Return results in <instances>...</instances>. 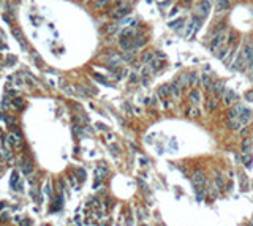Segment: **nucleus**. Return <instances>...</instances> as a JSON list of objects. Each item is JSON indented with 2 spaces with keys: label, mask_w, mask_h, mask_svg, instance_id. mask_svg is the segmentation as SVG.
Masks as SVG:
<instances>
[{
  "label": "nucleus",
  "mask_w": 253,
  "mask_h": 226,
  "mask_svg": "<svg viewBox=\"0 0 253 226\" xmlns=\"http://www.w3.org/2000/svg\"><path fill=\"white\" fill-rule=\"evenodd\" d=\"M239 100V97H237V93H236L234 90H226L225 92V95H223V103L225 104H233V103H236Z\"/></svg>",
  "instance_id": "f257e3e1"
},
{
  "label": "nucleus",
  "mask_w": 253,
  "mask_h": 226,
  "mask_svg": "<svg viewBox=\"0 0 253 226\" xmlns=\"http://www.w3.org/2000/svg\"><path fill=\"white\" fill-rule=\"evenodd\" d=\"M252 109H249V108H244V109H242V112H240V115H239V123L240 125H247V123H249L250 122V120H252Z\"/></svg>",
  "instance_id": "f03ea898"
},
{
  "label": "nucleus",
  "mask_w": 253,
  "mask_h": 226,
  "mask_svg": "<svg viewBox=\"0 0 253 226\" xmlns=\"http://www.w3.org/2000/svg\"><path fill=\"white\" fill-rule=\"evenodd\" d=\"M130 11H131L130 7H120V8H115L114 11L111 13V16L114 19H120V18H124V16H126Z\"/></svg>",
  "instance_id": "7ed1b4c3"
},
{
  "label": "nucleus",
  "mask_w": 253,
  "mask_h": 226,
  "mask_svg": "<svg viewBox=\"0 0 253 226\" xmlns=\"http://www.w3.org/2000/svg\"><path fill=\"white\" fill-rule=\"evenodd\" d=\"M201 84H202V87H204V89L212 90V89H214V84H215V82H214V81L211 79V74L204 73V74L201 76Z\"/></svg>",
  "instance_id": "20e7f679"
},
{
  "label": "nucleus",
  "mask_w": 253,
  "mask_h": 226,
  "mask_svg": "<svg viewBox=\"0 0 253 226\" xmlns=\"http://www.w3.org/2000/svg\"><path fill=\"white\" fill-rule=\"evenodd\" d=\"M214 93H215V97L218 98V97H223L225 95V92H226V89H225V82L223 81H218V82H215L214 84Z\"/></svg>",
  "instance_id": "39448f33"
},
{
  "label": "nucleus",
  "mask_w": 253,
  "mask_h": 226,
  "mask_svg": "<svg viewBox=\"0 0 253 226\" xmlns=\"http://www.w3.org/2000/svg\"><path fill=\"white\" fill-rule=\"evenodd\" d=\"M184 22H185V19H184V18H177V19L171 21V22L168 24V27H169V29H174V30L180 32V30L184 29Z\"/></svg>",
  "instance_id": "423d86ee"
},
{
  "label": "nucleus",
  "mask_w": 253,
  "mask_h": 226,
  "mask_svg": "<svg viewBox=\"0 0 253 226\" xmlns=\"http://www.w3.org/2000/svg\"><path fill=\"white\" fill-rule=\"evenodd\" d=\"M242 109H244V106H240V104H236L234 108H231L229 111H228V117H229V120H233V119H239V115H240V112H242Z\"/></svg>",
  "instance_id": "0eeeda50"
},
{
  "label": "nucleus",
  "mask_w": 253,
  "mask_h": 226,
  "mask_svg": "<svg viewBox=\"0 0 253 226\" xmlns=\"http://www.w3.org/2000/svg\"><path fill=\"white\" fill-rule=\"evenodd\" d=\"M193 185H206V175L202 171H196L193 174Z\"/></svg>",
  "instance_id": "6e6552de"
},
{
  "label": "nucleus",
  "mask_w": 253,
  "mask_h": 226,
  "mask_svg": "<svg viewBox=\"0 0 253 226\" xmlns=\"http://www.w3.org/2000/svg\"><path fill=\"white\" fill-rule=\"evenodd\" d=\"M222 43H223V35H222V33H218L217 36H214V38H212V41H211V51H212V52H215V51H217V48H218L220 45H222Z\"/></svg>",
  "instance_id": "1a4fd4ad"
},
{
  "label": "nucleus",
  "mask_w": 253,
  "mask_h": 226,
  "mask_svg": "<svg viewBox=\"0 0 253 226\" xmlns=\"http://www.w3.org/2000/svg\"><path fill=\"white\" fill-rule=\"evenodd\" d=\"M209 10H211V2H209V0H202L199 3V13L202 16H206L209 13Z\"/></svg>",
  "instance_id": "9d476101"
},
{
  "label": "nucleus",
  "mask_w": 253,
  "mask_h": 226,
  "mask_svg": "<svg viewBox=\"0 0 253 226\" xmlns=\"http://www.w3.org/2000/svg\"><path fill=\"white\" fill-rule=\"evenodd\" d=\"M190 101L193 103V104H198L201 101V93H199V90H196V89H193L190 92Z\"/></svg>",
  "instance_id": "9b49d317"
},
{
  "label": "nucleus",
  "mask_w": 253,
  "mask_h": 226,
  "mask_svg": "<svg viewBox=\"0 0 253 226\" xmlns=\"http://www.w3.org/2000/svg\"><path fill=\"white\" fill-rule=\"evenodd\" d=\"M171 93L176 97V98H179L180 97V82L176 79L173 84H171Z\"/></svg>",
  "instance_id": "f8f14e48"
},
{
  "label": "nucleus",
  "mask_w": 253,
  "mask_h": 226,
  "mask_svg": "<svg viewBox=\"0 0 253 226\" xmlns=\"http://www.w3.org/2000/svg\"><path fill=\"white\" fill-rule=\"evenodd\" d=\"M169 93H171V85H161L160 89H158V95L161 98H168Z\"/></svg>",
  "instance_id": "ddd939ff"
},
{
  "label": "nucleus",
  "mask_w": 253,
  "mask_h": 226,
  "mask_svg": "<svg viewBox=\"0 0 253 226\" xmlns=\"http://www.w3.org/2000/svg\"><path fill=\"white\" fill-rule=\"evenodd\" d=\"M196 82H198V74L196 73H188L187 74V85L193 87Z\"/></svg>",
  "instance_id": "4468645a"
},
{
  "label": "nucleus",
  "mask_w": 253,
  "mask_h": 226,
  "mask_svg": "<svg viewBox=\"0 0 253 226\" xmlns=\"http://www.w3.org/2000/svg\"><path fill=\"white\" fill-rule=\"evenodd\" d=\"M252 147H253V141L250 139V138H247V139L242 142V152H244V153H249Z\"/></svg>",
  "instance_id": "2eb2a0df"
},
{
  "label": "nucleus",
  "mask_w": 253,
  "mask_h": 226,
  "mask_svg": "<svg viewBox=\"0 0 253 226\" xmlns=\"http://www.w3.org/2000/svg\"><path fill=\"white\" fill-rule=\"evenodd\" d=\"M163 60H157V59H153L152 62H150V70H153V71H158L161 67H163Z\"/></svg>",
  "instance_id": "dca6fc26"
},
{
  "label": "nucleus",
  "mask_w": 253,
  "mask_h": 226,
  "mask_svg": "<svg viewBox=\"0 0 253 226\" xmlns=\"http://www.w3.org/2000/svg\"><path fill=\"white\" fill-rule=\"evenodd\" d=\"M133 35H135V30L130 29V27H128V29H124L122 32H120V38H130V40H131Z\"/></svg>",
  "instance_id": "f3484780"
},
{
  "label": "nucleus",
  "mask_w": 253,
  "mask_h": 226,
  "mask_svg": "<svg viewBox=\"0 0 253 226\" xmlns=\"http://www.w3.org/2000/svg\"><path fill=\"white\" fill-rule=\"evenodd\" d=\"M226 8H228V0H217V10H218V13L225 11Z\"/></svg>",
  "instance_id": "a211bd4d"
},
{
  "label": "nucleus",
  "mask_w": 253,
  "mask_h": 226,
  "mask_svg": "<svg viewBox=\"0 0 253 226\" xmlns=\"http://www.w3.org/2000/svg\"><path fill=\"white\" fill-rule=\"evenodd\" d=\"M152 60H153V52H144V54H142V57H141L142 63H150Z\"/></svg>",
  "instance_id": "6ab92c4d"
},
{
  "label": "nucleus",
  "mask_w": 253,
  "mask_h": 226,
  "mask_svg": "<svg viewBox=\"0 0 253 226\" xmlns=\"http://www.w3.org/2000/svg\"><path fill=\"white\" fill-rule=\"evenodd\" d=\"M228 128L229 130H239V126H240V123H239V120L237 119H233V120H228Z\"/></svg>",
  "instance_id": "aec40b11"
},
{
  "label": "nucleus",
  "mask_w": 253,
  "mask_h": 226,
  "mask_svg": "<svg viewBox=\"0 0 253 226\" xmlns=\"http://www.w3.org/2000/svg\"><path fill=\"white\" fill-rule=\"evenodd\" d=\"M214 185H215L218 190H223V187H225V182H223V179H222V175H217V177H215V180H214Z\"/></svg>",
  "instance_id": "412c9836"
},
{
  "label": "nucleus",
  "mask_w": 253,
  "mask_h": 226,
  "mask_svg": "<svg viewBox=\"0 0 253 226\" xmlns=\"http://www.w3.org/2000/svg\"><path fill=\"white\" fill-rule=\"evenodd\" d=\"M32 171H33V164H32V163H25V164H22V172H24L25 175H29Z\"/></svg>",
  "instance_id": "4be33fe9"
},
{
  "label": "nucleus",
  "mask_w": 253,
  "mask_h": 226,
  "mask_svg": "<svg viewBox=\"0 0 253 226\" xmlns=\"http://www.w3.org/2000/svg\"><path fill=\"white\" fill-rule=\"evenodd\" d=\"M95 174H97V180H100V179H103L104 175L108 174V171L104 169V168H97V171H95Z\"/></svg>",
  "instance_id": "5701e85b"
},
{
  "label": "nucleus",
  "mask_w": 253,
  "mask_h": 226,
  "mask_svg": "<svg viewBox=\"0 0 253 226\" xmlns=\"http://www.w3.org/2000/svg\"><path fill=\"white\" fill-rule=\"evenodd\" d=\"M252 155H250V153H244V158H242V161H244L245 163V166L247 168H252Z\"/></svg>",
  "instance_id": "b1692460"
},
{
  "label": "nucleus",
  "mask_w": 253,
  "mask_h": 226,
  "mask_svg": "<svg viewBox=\"0 0 253 226\" xmlns=\"http://www.w3.org/2000/svg\"><path fill=\"white\" fill-rule=\"evenodd\" d=\"M240 187H242V190H249V179L244 174L240 175Z\"/></svg>",
  "instance_id": "393cba45"
},
{
  "label": "nucleus",
  "mask_w": 253,
  "mask_h": 226,
  "mask_svg": "<svg viewBox=\"0 0 253 226\" xmlns=\"http://www.w3.org/2000/svg\"><path fill=\"white\" fill-rule=\"evenodd\" d=\"M228 52H229V49H228V48H222V49H220V52H217V57H218L220 60H223V59H225V56H226Z\"/></svg>",
  "instance_id": "a878e982"
},
{
  "label": "nucleus",
  "mask_w": 253,
  "mask_h": 226,
  "mask_svg": "<svg viewBox=\"0 0 253 226\" xmlns=\"http://www.w3.org/2000/svg\"><path fill=\"white\" fill-rule=\"evenodd\" d=\"M11 104L14 108H22V104H24V101L21 100V98H14V100H11Z\"/></svg>",
  "instance_id": "bb28decb"
},
{
  "label": "nucleus",
  "mask_w": 253,
  "mask_h": 226,
  "mask_svg": "<svg viewBox=\"0 0 253 226\" xmlns=\"http://www.w3.org/2000/svg\"><path fill=\"white\" fill-rule=\"evenodd\" d=\"M18 172H13V175H11V187H13V188H16V187H18V184H19V182H18Z\"/></svg>",
  "instance_id": "cd10ccee"
},
{
  "label": "nucleus",
  "mask_w": 253,
  "mask_h": 226,
  "mask_svg": "<svg viewBox=\"0 0 253 226\" xmlns=\"http://www.w3.org/2000/svg\"><path fill=\"white\" fill-rule=\"evenodd\" d=\"M215 108H217L215 100H207V109H209V111H214Z\"/></svg>",
  "instance_id": "c85d7f7f"
},
{
  "label": "nucleus",
  "mask_w": 253,
  "mask_h": 226,
  "mask_svg": "<svg viewBox=\"0 0 253 226\" xmlns=\"http://www.w3.org/2000/svg\"><path fill=\"white\" fill-rule=\"evenodd\" d=\"M158 7H160L161 10L168 8V7H171V0H164V2H160V3H158Z\"/></svg>",
  "instance_id": "c756f323"
},
{
  "label": "nucleus",
  "mask_w": 253,
  "mask_h": 226,
  "mask_svg": "<svg viewBox=\"0 0 253 226\" xmlns=\"http://www.w3.org/2000/svg\"><path fill=\"white\" fill-rule=\"evenodd\" d=\"M217 187L215 185H211V187H209V195H211V196H215L217 195Z\"/></svg>",
  "instance_id": "7c9ffc66"
},
{
  "label": "nucleus",
  "mask_w": 253,
  "mask_h": 226,
  "mask_svg": "<svg viewBox=\"0 0 253 226\" xmlns=\"http://www.w3.org/2000/svg\"><path fill=\"white\" fill-rule=\"evenodd\" d=\"M13 33H14V36H16V40L22 43V36H21V32H19L18 29H13Z\"/></svg>",
  "instance_id": "2f4dec72"
},
{
  "label": "nucleus",
  "mask_w": 253,
  "mask_h": 226,
  "mask_svg": "<svg viewBox=\"0 0 253 226\" xmlns=\"http://www.w3.org/2000/svg\"><path fill=\"white\" fill-rule=\"evenodd\" d=\"M78 174H79V175H78V179H79L81 182L86 179V172H84V171H82V169H79V171H78Z\"/></svg>",
  "instance_id": "473e14b6"
},
{
  "label": "nucleus",
  "mask_w": 253,
  "mask_h": 226,
  "mask_svg": "<svg viewBox=\"0 0 253 226\" xmlns=\"http://www.w3.org/2000/svg\"><path fill=\"white\" fill-rule=\"evenodd\" d=\"M177 13H179V8H177V7H174V8L171 10V11H169V18H173V16H176Z\"/></svg>",
  "instance_id": "72a5a7b5"
},
{
  "label": "nucleus",
  "mask_w": 253,
  "mask_h": 226,
  "mask_svg": "<svg viewBox=\"0 0 253 226\" xmlns=\"http://www.w3.org/2000/svg\"><path fill=\"white\" fill-rule=\"evenodd\" d=\"M245 100L247 101H253V92H247L245 93Z\"/></svg>",
  "instance_id": "f704fd0d"
},
{
  "label": "nucleus",
  "mask_w": 253,
  "mask_h": 226,
  "mask_svg": "<svg viewBox=\"0 0 253 226\" xmlns=\"http://www.w3.org/2000/svg\"><path fill=\"white\" fill-rule=\"evenodd\" d=\"M228 43H229V45H233V43H236V35H234V33H231V35H229V38H228Z\"/></svg>",
  "instance_id": "c9c22d12"
},
{
  "label": "nucleus",
  "mask_w": 253,
  "mask_h": 226,
  "mask_svg": "<svg viewBox=\"0 0 253 226\" xmlns=\"http://www.w3.org/2000/svg\"><path fill=\"white\" fill-rule=\"evenodd\" d=\"M139 163H141V166H147V164H149V161H147V158H139Z\"/></svg>",
  "instance_id": "e433bc0d"
},
{
  "label": "nucleus",
  "mask_w": 253,
  "mask_h": 226,
  "mask_svg": "<svg viewBox=\"0 0 253 226\" xmlns=\"http://www.w3.org/2000/svg\"><path fill=\"white\" fill-rule=\"evenodd\" d=\"M111 149H112V152H114V153H119V152H120V147H119V146H115V144H112V146H111Z\"/></svg>",
  "instance_id": "4c0bfd02"
},
{
  "label": "nucleus",
  "mask_w": 253,
  "mask_h": 226,
  "mask_svg": "<svg viewBox=\"0 0 253 226\" xmlns=\"http://www.w3.org/2000/svg\"><path fill=\"white\" fill-rule=\"evenodd\" d=\"M138 81V76H136V73H131V76H130V82H136Z\"/></svg>",
  "instance_id": "58836bf2"
},
{
  "label": "nucleus",
  "mask_w": 253,
  "mask_h": 226,
  "mask_svg": "<svg viewBox=\"0 0 253 226\" xmlns=\"http://www.w3.org/2000/svg\"><path fill=\"white\" fill-rule=\"evenodd\" d=\"M188 114H191V115H198L199 112H198V109H196V108H193V109H188Z\"/></svg>",
  "instance_id": "ea45409f"
},
{
  "label": "nucleus",
  "mask_w": 253,
  "mask_h": 226,
  "mask_svg": "<svg viewBox=\"0 0 253 226\" xmlns=\"http://www.w3.org/2000/svg\"><path fill=\"white\" fill-rule=\"evenodd\" d=\"M169 146H171L173 149H177V142H176V139H174V138L171 139V142H169Z\"/></svg>",
  "instance_id": "a19ab883"
},
{
  "label": "nucleus",
  "mask_w": 253,
  "mask_h": 226,
  "mask_svg": "<svg viewBox=\"0 0 253 226\" xmlns=\"http://www.w3.org/2000/svg\"><path fill=\"white\" fill-rule=\"evenodd\" d=\"M106 2H108V0H98V2H97V7H103V5H106Z\"/></svg>",
  "instance_id": "79ce46f5"
},
{
  "label": "nucleus",
  "mask_w": 253,
  "mask_h": 226,
  "mask_svg": "<svg viewBox=\"0 0 253 226\" xmlns=\"http://www.w3.org/2000/svg\"><path fill=\"white\" fill-rule=\"evenodd\" d=\"M240 135H242V136H247V135H249V128H244V130H240Z\"/></svg>",
  "instance_id": "37998d69"
},
{
  "label": "nucleus",
  "mask_w": 253,
  "mask_h": 226,
  "mask_svg": "<svg viewBox=\"0 0 253 226\" xmlns=\"http://www.w3.org/2000/svg\"><path fill=\"white\" fill-rule=\"evenodd\" d=\"M124 108L126 109V111H128V114L131 112V106H130V104H128V103H125V104H124Z\"/></svg>",
  "instance_id": "c03bdc74"
},
{
  "label": "nucleus",
  "mask_w": 253,
  "mask_h": 226,
  "mask_svg": "<svg viewBox=\"0 0 253 226\" xmlns=\"http://www.w3.org/2000/svg\"><path fill=\"white\" fill-rule=\"evenodd\" d=\"M155 56L160 57V59H164V54H163V52H155Z\"/></svg>",
  "instance_id": "a18cd8bd"
},
{
  "label": "nucleus",
  "mask_w": 253,
  "mask_h": 226,
  "mask_svg": "<svg viewBox=\"0 0 253 226\" xmlns=\"http://www.w3.org/2000/svg\"><path fill=\"white\" fill-rule=\"evenodd\" d=\"M97 126H98V128H100V130H106V126H104L103 123H97Z\"/></svg>",
  "instance_id": "49530a36"
},
{
  "label": "nucleus",
  "mask_w": 253,
  "mask_h": 226,
  "mask_svg": "<svg viewBox=\"0 0 253 226\" xmlns=\"http://www.w3.org/2000/svg\"><path fill=\"white\" fill-rule=\"evenodd\" d=\"M231 190H233V184H228L226 185V191H231Z\"/></svg>",
  "instance_id": "de8ad7c7"
},
{
  "label": "nucleus",
  "mask_w": 253,
  "mask_h": 226,
  "mask_svg": "<svg viewBox=\"0 0 253 226\" xmlns=\"http://www.w3.org/2000/svg\"><path fill=\"white\" fill-rule=\"evenodd\" d=\"M142 103H144V104H149L150 101H149V98H144V100H142Z\"/></svg>",
  "instance_id": "09e8293b"
}]
</instances>
